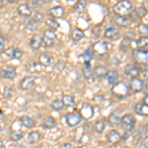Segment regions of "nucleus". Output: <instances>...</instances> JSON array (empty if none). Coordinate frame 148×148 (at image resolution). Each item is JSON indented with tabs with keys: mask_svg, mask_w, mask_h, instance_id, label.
<instances>
[{
	"mask_svg": "<svg viewBox=\"0 0 148 148\" xmlns=\"http://www.w3.org/2000/svg\"><path fill=\"white\" fill-rule=\"evenodd\" d=\"M42 46V37L40 34H35L31 38L30 40V47H32L35 51H38V49H40V47Z\"/></svg>",
	"mask_w": 148,
	"mask_h": 148,
	"instance_id": "nucleus-18",
	"label": "nucleus"
},
{
	"mask_svg": "<svg viewBox=\"0 0 148 148\" xmlns=\"http://www.w3.org/2000/svg\"><path fill=\"white\" fill-rule=\"evenodd\" d=\"M86 6H87V1L86 0H79V1H77L74 4L73 9L76 12H83L85 10Z\"/></svg>",
	"mask_w": 148,
	"mask_h": 148,
	"instance_id": "nucleus-35",
	"label": "nucleus"
},
{
	"mask_svg": "<svg viewBox=\"0 0 148 148\" xmlns=\"http://www.w3.org/2000/svg\"><path fill=\"white\" fill-rule=\"evenodd\" d=\"M142 104H144V105H148V95H147V94H145L144 98H143Z\"/></svg>",
	"mask_w": 148,
	"mask_h": 148,
	"instance_id": "nucleus-52",
	"label": "nucleus"
},
{
	"mask_svg": "<svg viewBox=\"0 0 148 148\" xmlns=\"http://www.w3.org/2000/svg\"><path fill=\"white\" fill-rule=\"evenodd\" d=\"M73 148H81V147H79V146H77V147H73Z\"/></svg>",
	"mask_w": 148,
	"mask_h": 148,
	"instance_id": "nucleus-57",
	"label": "nucleus"
},
{
	"mask_svg": "<svg viewBox=\"0 0 148 148\" xmlns=\"http://www.w3.org/2000/svg\"><path fill=\"white\" fill-rule=\"evenodd\" d=\"M78 113H79V114L81 116L82 120L89 121L94 116V108H93V106L91 104L83 103Z\"/></svg>",
	"mask_w": 148,
	"mask_h": 148,
	"instance_id": "nucleus-7",
	"label": "nucleus"
},
{
	"mask_svg": "<svg viewBox=\"0 0 148 148\" xmlns=\"http://www.w3.org/2000/svg\"><path fill=\"white\" fill-rule=\"evenodd\" d=\"M132 9H133L132 4H131L130 1H127V0L119 1L114 6V12L116 14V16H121V17L130 16Z\"/></svg>",
	"mask_w": 148,
	"mask_h": 148,
	"instance_id": "nucleus-2",
	"label": "nucleus"
},
{
	"mask_svg": "<svg viewBox=\"0 0 148 148\" xmlns=\"http://www.w3.org/2000/svg\"><path fill=\"white\" fill-rule=\"evenodd\" d=\"M105 78H106L108 84L113 86L119 81V72L116 70V69L108 70V72H107L106 75H105Z\"/></svg>",
	"mask_w": 148,
	"mask_h": 148,
	"instance_id": "nucleus-19",
	"label": "nucleus"
},
{
	"mask_svg": "<svg viewBox=\"0 0 148 148\" xmlns=\"http://www.w3.org/2000/svg\"><path fill=\"white\" fill-rule=\"evenodd\" d=\"M93 72H94L95 78H96V77L103 78V77H105V75H106L107 72H108V68H107L106 66H104V65H97L96 67L94 68Z\"/></svg>",
	"mask_w": 148,
	"mask_h": 148,
	"instance_id": "nucleus-31",
	"label": "nucleus"
},
{
	"mask_svg": "<svg viewBox=\"0 0 148 148\" xmlns=\"http://www.w3.org/2000/svg\"><path fill=\"white\" fill-rule=\"evenodd\" d=\"M139 75H141V77H142V81L143 80H145L146 81L147 80V70L145 69V70H143V71H140V73H139Z\"/></svg>",
	"mask_w": 148,
	"mask_h": 148,
	"instance_id": "nucleus-50",
	"label": "nucleus"
},
{
	"mask_svg": "<svg viewBox=\"0 0 148 148\" xmlns=\"http://www.w3.org/2000/svg\"><path fill=\"white\" fill-rule=\"evenodd\" d=\"M146 14H147L146 8H144V7H137L135 9H132L131 13L130 14V17L128 18H130V21H139L144 18V16H146Z\"/></svg>",
	"mask_w": 148,
	"mask_h": 148,
	"instance_id": "nucleus-12",
	"label": "nucleus"
},
{
	"mask_svg": "<svg viewBox=\"0 0 148 148\" xmlns=\"http://www.w3.org/2000/svg\"><path fill=\"white\" fill-rule=\"evenodd\" d=\"M49 15L51 16V19H59V18H62L64 15V9L62 6H54L51 8L49 10Z\"/></svg>",
	"mask_w": 148,
	"mask_h": 148,
	"instance_id": "nucleus-17",
	"label": "nucleus"
},
{
	"mask_svg": "<svg viewBox=\"0 0 148 148\" xmlns=\"http://www.w3.org/2000/svg\"><path fill=\"white\" fill-rule=\"evenodd\" d=\"M140 71H141V69L139 68V66H136L134 64H127L125 67V75L126 77L130 78L138 77Z\"/></svg>",
	"mask_w": 148,
	"mask_h": 148,
	"instance_id": "nucleus-16",
	"label": "nucleus"
},
{
	"mask_svg": "<svg viewBox=\"0 0 148 148\" xmlns=\"http://www.w3.org/2000/svg\"><path fill=\"white\" fill-rule=\"evenodd\" d=\"M138 33L139 34H142L143 36H147V33H148V27L146 24H140V25H138Z\"/></svg>",
	"mask_w": 148,
	"mask_h": 148,
	"instance_id": "nucleus-45",
	"label": "nucleus"
},
{
	"mask_svg": "<svg viewBox=\"0 0 148 148\" xmlns=\"http://www.w3.org/2000/svg\"><path fill=\"white\" fill-rule=\"evenodd\" d=\"M25 27L29 32H34V31L37 30V23L33 19H28L25 24Z\"/></svg>",
	"mask_w": 148,
	"mask_h": 148,
	"instance_id": "nucleus-38",
	"label": "nucleus"
},
{
	"mask_svg": "<svg viewBox=\"0 0 148 148\" xmlns=\"http://www.w3.org/2000/svg\"><path fill=\"white\" fill-rule=\"evenodd\" d=\"M134 112L138 116H148V105H144V104H142V103H137L134 106Z\"/></svg>",
	"mask_w": 148,
	"mask_h": 148,
	"instance_id": "nucleus-25",
	"label": "nucleus"
},
{
	"mask_svg": "<svg viewBox=\"0 0 148 148\" xmlns=\"http://www.w3.org/2000/svg\"><path fill=\"white\" fill-rule=\"evenodd\" d=\"M132 57L137 65L146 67L148 63V51L135 49L132 51ZM136 65V66H137Z\"/></svg>",
	"mask_w": 148,
	"mask_h": 148,
	"instance_id": "nucleus-4",
	"label": "nucleus"
},
{
	"mask_svg": "<svg viewBox=\"0 0 148 148\" xmlns=\"http://www.w3.org/2000/svg\"><path fill=\"white\" fill-rule=\"evenodd\" d=\"M42 46H45L47 49L49 47H51L56 45V40H57V37L54 31L51 30V29H47L45 30L44 34H42Z\"/></svg>",
	"mask_w": 148,
	"mask_h": 148,
	"instance_id": "nucleus-6",
	"label": "nucleus"
},
{
	"mask_svg": "<svg viewBox=\"0 0 148 148\" xmlns=\"http://www.w3.org/2000/svg\"><path fill=\"white\" fill-rule=\"evenodd\" d=\"M121 114H123V111H121V110H119V109L116 110V111H114L113 113L110 114L108 119H107V120H108L109 125H112V126L120 125Z\"/></svg>",
	"mask_w": 148,
	"mask_h": 148,
	"instance_id": "nucleus-14",
	"label": "nucleus"
},
{
	"mask_svg": "<svg viewBox=\"0 0 148 148\" xmlns=\"http://www.w3.org/2000/svg\"><path fill=\"white\" fill-rule=\"evenodd\" d=\"M17 75L16 68L14 66H5L4 68L0 69V76L4 79H14Z\"/></svg>",
	"mask_w": 148,
	"mask_h": 148,
	"instance_id": "nucleus-15",
	"label": "nucleus"
},
{
	"mask_svg": "<svg viewBox=\"0 0 148 148\" xmlns=\"http://www.w3.org/2000/svg\"><path fill=\"white\" fill-rule=\"evenodd\" d=\"M42 139V133L39 130H32L31 132L28 133L27 136V142L29 144H35L38 143Z\"/></svg>",
	"mask_w": 148,
	"mask_h": 148,
	"instance_id": "nucleus-23",
	"label": "nucleus"
},
{
	"mask_svg": "<svg viewBox=\"0 0 148 148\" xmlns=\"http://www.w3.org/2000/svg\"><path fill=\"white\" fill-rule=\"evenodd\" d=\"M105 128H106V120H104V119L96 121L93 125V130H94L95 132L99 133V134H102L104 132Z\"/></svg>",
	"mask_w": 148,
	"mask_h": 148,
	"instance_id": "nucleus-27",
	"label": "nucleus"
},
{
	"mask_svg": "<svg viewBox=\"0 0 148 148\" xmlns=\"http://www.w3.org/2000/svg\"><path fill=\"white\" fill-rule=\"evenodd\" d=\"M107 140L111 144H118L121 141V134L118 130H112L107 133Z\"/></svg>",
	"mask_w": 148,
	"mask_h": 148,
	"instance_id": "nucleus-20",
	"label": "nucleus"
},
{
	"mask_svg": "<svg viewBox=\"0 0 148 148\" xmlns=\"http://www.w3.org/2000/svg\"><path fill=\"white\" fill-rule=\"evenodd\" d=\"M39 64L42 67H49L51 65V56L47 52H42L39 56Z\"/></svg>",
	"mask_w": 148,
	"mask_h": 148,
	"instance_id": "nucleus-24",
	"label": "nucleus"
},
{
	"mask_svg": "<svg viewBox=\"0 0 148 148\" xmlns=\"http://www.w3.org/2000/svg\"><path fill=\"white\" fill-rule=\"evenodd\" d=\"M32 4L34 6H44L45 4H47V2L40 1V0H35V1H32Z\"/></svg>",
	"mask_w": 148,
	"mask_h": 148,
	"instance_id": "nucleus-48",
	"label": "nucleus"
},
{
	"mask_svg": "<svg viewBox=\"0 0 148 148\" xmlns=\"http://www.w3.org/2000/svg\"><path fill=\"white\" fill-rule=\"evenodd\" d=\"M130 138V132H125L123 135H121V139L123 140V141H126V140H128Z\"/></svg>",
	"mask_w": 148,
	"mask_h": 148,
	"instance_id": "nucleus-49",
	"label": "nucleus"
},
{
	"mask_svg": "<svg viewBox=\"0 0 148 148\" xmlns=\"http://www.w3.org/2000/svg\"><path fill=\"white\" fill-rule=\"evenodd\" d=\"M114 24L121 28H125L130 24V18H127V17L116 16V18H114Z\"/></svg>",
	"mask_w": 148,
	"mask_h": 148,
	"instance_id": "nucleus-30",
	"label": "nucleus"
},
{
	"mask_svg": "<svg viewBox=\"0 0 148 148\" xmlns=\"http://www.w3.org/2000/svg\"><path fill=\"white\" fill-rule=\"evenodd\" d=\"M106 148H112V147H106Z\"/></svg>",
	"mask_w": 148,
	"mask_h": 148,
	"instance_id": "nucleus-58",
	"label": "nucleus"
},
{
	"mask_svg": "<svg viewBox=\"0 0 148 148\" xmlns=\"http://www.w3.org/2000/svg\"><path fill=\"white\" fill-rule=\"evenodd\" d=\"M131 40H132L130 39V38L125 37V38H123V40L121 42V44L120 47H121V49H123V47H128V46H130V44H131Z\"/></svg>",
	"mask_w": 148,
	"mask_h": 148,
	"instance_id": "nucleus-46",
	"label": "nucleus"
},
{
	"mask_svg": "<svg viewBox=\"0 0 148 148\" xmlns=\"http://www.w3.org/2000/svg\"><path fill=\"white\" fill-rule=\"evenodd\" d=\"M51 108L53 110V111H61L63 108H64V105H63V103L61 100H59V99H56V100H53V101L51 102Z\"/></svg>",
	"mask_w": 148,
	"mask_h": 148,
	"instance_id": "nucleus-36",
	"label": "nucleus"
},
{
	"mask_svg": "<svg viewBox=\"0 0 148 148\" xmlns=\"http://www.w3.org/2000/svg\"><path fill=\"white\" fill-rule=\"evenodd\" d=\"M135 45L138 49H145L147 51V46H148V38L147 36H141L139 39L135 40Z\"/></svg>",
	"mask_w": 148,
	"mask_h": 148,
	"instance_id": "nucleus-32",
	"label": "nucleus"
},
{
	"mask_svg": "<svg viewBox=\"0 0 148 148\" xmlns=\"http://www.w3.org/2000/svg\"><path fill=\"white\" fill-rule=\"evenodd\" d=\"M147 142H148V137H142V138H137L135 145L141 147V148H147Z\"/></svg>",
	"mask_w": 148,
	"mask_h": 148,
	"instance_id": "nucleus-41",
	"label": "nucleus"
},
{
	"mask_svg": "<svg viewBox=\"0 0 148 148\" xmlns=\"http://www.w3.org/2000/svg\"><path fill=\"white\" fill-rule=\"evenodd\" d=\"M82 71H83V76H84V78L88 81V82H90V83L94 82L95 76H94V72H93L91 67H90V68L84 67Z\"/></svg>",
	"mask_w": 148,
	"mask_h": 148,
	"instance_id": "nucleus-34",
	"label": "nucleus"
},
{
	"mask_svg": "<svg viewBox=\"0 0 148 148\" xmlns=\"http://www.w3.org/2000/svg\"><path fill=\"white\" fill-rule=\"evenodd\" d=\"M5 51V39L3 36L0 35V54L3 53Z\"/></svg>",
	"mask_w": 148,
	"mask_h": 148,
	"instance_id": "nucleus-47",
	"label": "nucleus"
},
{
	"mask_svg": "<svg viewBox=\"0 0 148 148\" xmlns=\"http://www.w3.org/2000/svg\"><path fill=\"white\" fill-rule=\"evenodd\" d=\"M84 37H85L84 31L81 30L80 28H75L73 30L72 34H71V39H72L73 42H80Z\"/></svg>",
	"mask_w": 148,
	"mask_h": 148,
	"instance_id": "nucleus-29",
	"label": "nucleus"
},
{
	"mask_svg": "<svg viewBox=\"0 0 148 148\" xmlns=\"http://www.w3.org/2000/svg\"><path fill=\"white\" fill-rule=\"evenodd\" d=\"M104 34H103V36H104L105 39H108V40H118L119 38H120V30H119L116 27H114V26H110V27H107L106 29H105Z\"/></svg>",
	"mask_w": 148,
	"mask_h": 148,
	"instance_id": "nucleus-11",
	"label": "nucleus"
},
{
	"mask_svg": "<svg viewBox=\"0 0 148 148\" xmlns=\"http://www.w3.org/2000/svg\"><path fill=\"white\" fill-rule=\"evenodd\" d=\"M65 121L69 127H75L82 121V118L78 112L67 113L65 114Z\"/></svg>",
	"mask_w": 148,
	"mask_h": 148,
	"instance_id": "nucleus-8",
	"label": "nucleus"
},
{
	"mask_svg": "<svg viewBox=\"0 0 148 148\" xmlns=\"http://www.w3.org/2000/svg\"><path fill=\"white\" fill-rule=\"evenodd\" d=\"M36 80H37V78L33 75L25 76V77L20 81V83H19V88H20L22 91H28V90L32 89L35 86Z\"/></svg>",
	"mask_w": 148,
	"mask_h": 148,
	"instance_id": "nucleus-9",
	"label": "nucleus"
},
{
	"mask_svg": "<svg viewBox=\"0 0 148 148\" xmlns=\"http://www.w3.org/2000/svg\"><path fill=\"white\" fill-rule=\"evenodd\" d=\"M146 133H147V125H142V126H140L139 128L136 130V136L137 138H142V137H144V135H146Z\"/></svg>",
	"mask_w": 148,
	"mask_h": 148,
	"instance_id": "nucleus-40",
	"label": "nucleus"
},
{
	"mask_svg": "<svg viewBox=\"0 0 148 148\" xmlns=\"http://www.w3.org/2000/svg\"><path fill=\"white\" fill-rule=\"evenodd\" d=\"M0 148H6V145L4 141H2V140H0Z\"/></svg>",
	"mask_w": 148,
	"mask_h": 148,
	"instance_id": "nucleus-53",
	"label": "nucleus"
},
{
	"mask_svg": "<svg viewBox=\"0 0 148 148\" xmlns=\"http://www.w3.org/2000/svg\"><path fill=\"white\" fill-rule=\"evenodd\" d=\"M47 24V26L49 27V29L52 31H54L56 32V29H58L60 26H59V24L57 23V21L56 20H54V19H51V18H49L46 21Z\"/></svg>",
	"mask_w": 148,
	"mask_h": 148,
	"instance_id": "nucleus-39",
	"label": "nucleus"
},
{
	"mask_svg": "<svg viewBox=\"0 0 148 148\" xmlns=\"http://www.w3.org/2000/svg\"><path fill=\"white\" fill-rule=\"evenodd\" d=\"M123 148H130V147H128V146H123Z\"/></svg>",
	"mask_w": 148,
	"mask_h": 148,
	"instance_id": "nucleus-56",
	"label": "nucleus"
},
{
	"mask_svg": "<svg viewBox=\"0 0 148 148\" xmlns=\"http://www.w3.org/2000/svg\"><path fill=\"white\" fill-rule=\"evenodd\" d=\"M91 51L93 56H96L97 57L101 58V57L105 56L108 53V44L105 40H98V42H96L93 45Z\"/></svg>",
	"mask_w": 148,
	"mask_h": 148,
	"instance_id": "nucleus-5",
	"label": "nucleus"
},
{
	"mask_svg": "<svg viewBox=\"0 0 148 148\" xmlns=\"http://www.w3.org/2000/svg\"><path fill=\"white\" fill-rule=\"evenodd\" d=\"M143 84H144V82L139 77L130 78L128 89H130V91H132L133 93H139L143 91Z\"/></svg>",
	"mask_w": 148,
	"mask_h": 148,
	"instance_id": "nucleus-10",
	"label": "nucleus"
},
{
	"mask_svg": "<svg viewBox=\"0 0 148 148\" xmlns=\"http://www.w3.org/2000/svg\"><path fill=\"white\" fill-rule=\"evenodd\" d=\"M3 6H4V2L0 0V8H2V7H3Z\"/></svg>",
	"mask_w": 148,
	"mask_h": 148,
	"instance_id": "nucleus-55",
	"label": "nucleus"
},
{
	"mask_svg": "<svg viewBox=\"0 0 148 148\" xmlns=\"http://www.w3.org/2000/svg\"><path fill=\"white\" fill-rule=\"evenodd\" d=\"M17 12L19 15L23 16V17H30V16L33 15L32 8L26 3H22V4H20V5H18Z\"/></svg>",
	"mask_w": 148,
	"mask_h": 148,
	"instance_id": "nucleus-21",
	"label": "nucleus"
},
{
	"mask_svg": "<svg viewBox=\"0 0 148 148\" xmlns=\"http://www.w3.org/2000/svg\"><path fill=\"white\" fill-rule=\"evenodd\" d=\"M0 69H1V68H0Z\"/></svg>",
	"mask_w": 148,
	"mask_h": 148,
	"instance_id": "nucleus-59",
	"label": "nucleus"
},
{
	"mask_svg": "<svg viewBox=\"0 0 148 148\" xmlns=\"http://www.w3.org/2000/svg\"><path fill=\"white\" fill-rule=\"evenodd\" d=\"M60 148H73V145L71 143H63L61 144Z\"/></svg>",
	"mask_w": 148,
	"mask_h": 148,
	"instance_id": "nucleus-51",
	"label": "nucleus"
},
{
	"mask_svg": "<svg viewBox=\"0 0 148 148\" xmlns=\"http://www.w3.org/2000/svg\"><path fill=\"white\" fill-rule=\"evenodd\" d=\"M135 125H136V120H135L133 114H125L121 116L120 125L125 132H130V131L134 130Z\"/></svg>",
	"mask_w": 148,
	"mask_h": 148,
	"instance_id": "nucleus-3",
	"label": "nucleus"
},
{
	"mask_svg": "<svg viewBox=\"0 0 148 148\" xmlns=\"http://www.w3.org/2000/svg\"><path fill=\"white\" fill-rule=\"evenodd\" d=\"M62 103L64 105V107H74L76 104L75 102V98L73 96H71V95H68V94H64L62 96Z\"/></svg>",
	"mask_w": 148,
	"mask_h": 148,
	"instance_id": "nucleus-33",
	"label": "nucleus"
},
{
	"mask_svg": "<svg viewBox=\"0 0 148 148\" xmlns=\"http://www.w3.org/2000/svg\"><path fill=\"white\" fill-rule=\"evenodd\" d=\"M13 95V88L12 87H9V86H6L4 88V92H3V97L5 99H10Z\"/></svg>",
	"mask_w": 148,
	"mask_h": 148,
	"instance_id": "nucleus-44",
	"label": "nucleus"
},
{
	"mask_svg": "<svg viewBox=\"0 0 148 148\" xmlns=\"http://www.w3.org/2000/svg\"><path fill=\"white\" fill-rule=\"evenodd\" d=\"M93 57H94V56H93V53H92L91 49H87L83 52L82 56H81V58H82L83 63H84V67L86 68L91 67V61H92Z\"/></svg>",
	"mask_w": 148,
	"mask_h": 148,
	"instance_id": "nucleus-22",
	"label": "nucleus"
},
{
	"mask_svg": "<svg viewBox=\"0 0 148 148\" xmlns=\"http://www.w3.org/2000/svg\"><path fill=\"white\" fill-rule=\"evenodd\" d=\"M111 93L116 99L123 100L130 96V89L123 81H118L116 84L112 86Z\"/></svg>",
	"mask_w": 148,
	"mask_h": 148,
	"instance_id": "nucleus-1",
	"label": "nucleus"
},
{
	"mask_svg": "<svg viewBox=\"0 0 148 148\" xmlns=\"http://www.w3.org/2000/svg\"><path fill=\"white\" fill-rule=\"evenodd\" d=\"M20 123L23 126H25L26 128H29V130L35 127V125H36V121L29 116H21Z\"/></svg>",
	"mask_w": 148,
	"mask_h": 148,
	"instance_id": "nucleus-26",
	"label": "nucleus"
},
{
	"mask_svg": "<svg viewBox=\"0 0 148 148\" xmlns=\"http://www.w3.org/2000/svg\"><path fill=\"white\" fill-rule=\"evenodd\" d=\"M8 3H11V4L16 3V0H8Z\"/></svg>",
	"mask_w": 148,
	"mask_h": 148,
	"instance_id": "nucleus-54",
	"label": "nucleus"
},
{
	"mask_svg": "<svg viewBox=\"0 0 148 148\" xmlns=\"http://www.w3.org/2000/svg\"><path fill=\"white\" fill-rule=\"evenodd\" d=\"M32 19L38 24V23H42V21L45 20V17H44V14H42V13L36 11V12H34V17H33Z\"/></svg>",
	"mask_w": 148,
	"mask_h": 148,
	"instance_id": "nucleus-43",
	"label": "nucleus"
},
{
	"mask_svg": "<svg viewBox=\"0 0 148 148\" xmlns=\"http://www.w3.org/2000/svg\"><path fill=\"white\" fill-rule=\"evenodd\" d=\"M4 53L11 59H21L22 56H24V51L22 49H19V47H10L8 49H5Z\"/></svg>",
	"mask_w": 148,
	"mask_h": 148,
	"instance_id": "nucleus-13",
	"label": "nucleus"
},
{
	"mask_svg": "<svg viewBox=\"0 0 148 148\" xmlns=\"http://www.w3.org/2000/svg\"><path fill=\"white\" fill-rule=\"evenodd\" d=\"M54 68H56L57 71L61 72V71H63L64 69L66 68V62L64 60H62V59H59V60H57L56 65H54Z\"/></svg>",
	"mask_w": 148,
	"mask_h": 148,
	"instance_id": "nucleus-42",
	"label": "nucleus"
},
{
	"mask_svg": "<svg viewBox=\"0 0 148 148\" xmlns=\"http://www.w3.org/2000/svg\"><path fill=\"white\" fill-rule=\"evenodd\" d=\"M56 121L52 116H47L42 121V127L46 128V130H52V128L56 127Z\"/></svg>",
	"mask_w": 148,
	"mask_h": 148,
	"instance_id": "nucleus-28",
	"label": "nucleus"
},
{
	"mask_svg": "<svg viewBox=\"0 0 148 148\" xmlns=\"http://www.w3.org/2000/svg\"><path fill=\"white\" fill-rule=\"evenodd\" d=\"M24 134L21 130H12L10 132V139L12 141H19L23 138Z\"/></svg>",
	"mask_w": 148,
	"mask_h": 148,
	"instance_id": "nucleus-37",
	"label": "nucleus"
}]
</instances>
